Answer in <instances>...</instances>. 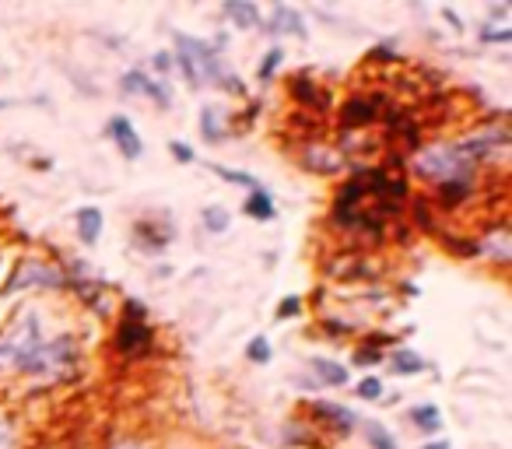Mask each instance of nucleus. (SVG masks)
I'll return each mask as SVG.
<instances>
[{
  "label": "nucleus",
  "mask_w": 512,
  "mask_h": 449,
  "mask_svg": "<svg viewBox=\"0 0 512 449\" xmlns=\"http://www.w3.org/2000/svg\"><path fill=\"white\" fill-rule=\"evenodd\" d=\"M43 344V334H39V316L36 313H22V320L11 327V334L0 337V369L8 365H22L32 351Z\"/></svg>",
  "instance_id": "f257e3e1"
},
{
  "label": "nucleus",
  "mask_w": 512,
  "mask_h": 449,
  "mask_svg": "<svg viewBox=\"0 0 512 449\" xmlns=\"http://www.w3.org/2000/svg\"><path fill=\"white\" fill-rule=\"evenodd\" d=\"M148 344H151V330H148V323L144 320H127L123 316V323L116 327V348L123 351V355H141V351H148Z\"/></svg>",
  "instance_id": "f03ea898"
},
{
  "label": "nucleus",
  "mask_w": 512,
  "mask_h": 449,
  "mask_svg": "<svg viewBox=\"0 0 512 449\" xmlns=\"http://www.w3.org/2000/svg\"><path fill=\"white\" fill-rule=\"evenodd\" d=\"M109 134H113V141H116V148H120L123 158H141L144 144H141V137H137L134 123H130L127 116H113V120H109Z\"/></svg>",
  "instance_id": "7ed1b4c3"
},
{
  "label": "nucleus",
  "mask_w": 512,
  "mask_h": 449,
  "mask_svg": "<svg viewBox=\"0 0 512 449\" xmlns=\"http://www.w3.org/2000/svg\"><path fill=\"white\" fill-rule=\"evenodd\" d=\"M376 109H379V99H369V95H355V99L344 102L341 109V120L344 127H365V123L376 120Z\"/></svg>",
  "instance_id": "20e7f679"
},
{
  "label": "nucleus",
  "mask_w": 512,
  "mask_h": 449,
  "mask_svg": "<svg viewBox=\"0 0 512 449\" xmlns=\"http://www.w3.org/2000/svg\"><path fill=\"white\" fill-rule=\"evenodd\" d=\"M123 92H127V95H148V99H155L158 106H169V92H165V88H158V81H151L144 71L123 74Z\"/></svg>",
  "instance_id": "39448f33"
},
{
  "label": "nucleus",
  "mask_w": 512,
  "mask_h": 449,
  "mask_svg": "<svg viewBox=\"0 0 512 449\" xmlns=\"http://www.w3.org/2000/svg\"><path fill=\"white\" fill-rule=\"evenodd\" d=\"M78 236L85 246H95L102 236V211L99 207H81L78 211Z\"/></svg>",
  "instance_id": "423d86ee"
},
{
  "label": "nucleus",
  "mask_w": 512,
  "mask_h": 449,
  "mask_svg": "<svg viewBox=\"0 0 512 449\" xmlns=\"http://www.w3.org/2000/svg\"><path fill=\"white\" fill-rule=\"evenodd\" d=\"M271 32H292L295 39H306V36H309V32H306V22H302V15H299L295 8H285V4H281V8L274 11Z\"/></svg>",
  "instance_id": "0eeeda50"
},
{
  "label": "nucleus",
  "mask_w": 512,
  "mask_h": 449,
  "mask_svg": "<svg viewBox=\"0 0 512 449\" xmlns=\"http://www.w3.org/2000/svg\"><path fill=\"white\" fill-rule=\"evenodd\" d=\"M225 15L232 18L239 29H253V25H260V8H256V4H246V0H228Z\"/></svg>",
  "instance_id": "6e6552de"
},
{
  "label": "nucleus",
  "mask_w": 512,
  "mask_h": 449,
  "mask_svg": "<svg viewBox=\"0 0 512 449\" xmlns=\"http://www.w3.org/2000/svg\"><path fill=\"white\" fill-rule=\"evenodd\" d=\"M246 214L249 218H260V221H271L274 214V197H271V190H264V186H256L253 190V197L246 200Z\"/></svg>",
  "instance_id": "1a4fd4ad"
},
{
  "label": "nucleus",
  "mask_w": 512,
  "mask_h": 449,
  "mask_svg": "<svg viewBox=\"0 0 512 449\" xmlns=\"http://www.w3.org/2000/svg\"><path fill=\"white\" fill-rule=\"evenodd\" d=\"M313 376L320 379V383H327V386H344V383H348V369H344V365H337V362H330V358H316Z\"/></svg>",
  "instance_id": "9d476101"
},
{
  "label": "nucleus",
  "mask_w": 512,
  "mask_h": 449,
  "mask_svg": "<svg viewBox=\"0 0 512 449\" xmlns=\"http://www.w3.org/2000/svg\"><path fill=\"white\" fill-rule=\"evenodd\" d=\"M316 414H323V418H334V425L341 428L344 435L355 428V414L348 411V407H337V404H313Z\"/></svg>",
  "instance_id": "9b49d317"
},
{
  "label": "nucleus",
  "mask_w": 512,
  "mask_h": 449,
  "mask_svg": "<svg viewBox=\"0 0 512 449\" xmlns=\"http://www.w3.org/2000/svg\"><path fill=\"white\" fill-rule=\"evenodd\" d=\"M393 372H400V376H418V372H425V362H421V355H414V351H393Z\"/></svg>",
  "instance_id": "f8f14e48"
},
{
  "label": "nucleus",
  "mask_w": 512,
  "mask_h": 449,
  "mask_svg": "<svg viewBox=\"0 0 512 449\" xmlns=\"http://www.w3.org/2000/svg\"><path fill=\"white\" fill-rule=\"evenodd\" d=\"M411 421L418 428H425V432H439V428H442V411L435 404H421V407H414V411H411Z\"/></svg>",
  "instance_id": "ddd939ff"
},
{
  "label": "nucleus",
  "mask_w": 512,
  "mask_h": 449,
  "mask_svg": "<svg viewBox=\"0 0 512 449\" xmlns=\"http://www.w3.org/2000/svg\"><path fill=\"white\" fill-rule=\"evenodd\" d=\"M200 134H204V141L221 144L225 130H221V123H218V109H204V113H200Z\"/></svg>",
  "instance_id": "4468645a"
},
{
  "label": "nucleus",
  "mask_w": 512,
  "mask_h": 449,
  "mask_svg": "<svg viewBox=\"0 0 512 449\" xmlns=\"http://www.w3.org/2000/svg\"><path fill=\"white\" fill-rule=\"evenodd\" d=\"M246 358H249V362H256V365H267L274 358L271 341H267V337H253V341L246 344Z\"/></svg>",
  "instance_id": "2eb2a0df"
},
{
  "label": "nucleus",
  "mask_w": 512,
  "mask_h": 449,
  "mask_svg": "<svg viewBox=\"0 0 512 449\" xmlns=\"http://www.w3.org/2000/svg\"><path fill=\"white\" fill-rule=\"evenodd\" d=\"M365 435H369V446H372V449H397L393 435L386 432V428L379 425V421H369V425H365Z\"/></svg>",
  "instance_id": "dca6fc26"
},
{
  "label": "nucleus",
  "mask_w": 512,
  "mask_h": 449,
  "mask_svg": "<svg viewBox=\"0 0 512 449\" xmlns=\"http://www.w3.org/2000/svg\"><path fill=\"white\" fill-rule=\"evenodd\" d=\"M207 169L214 172V176H221L225 183H235V186H249V190H256V179L253 176H246V172H232V169H225V165H207Z\"/></svg>",
  "instance_id": "f3484780"
},
{
  "label": "nucleus",
  "mask_w": 512,
  "mask_h": 449,
  "mask_svg": "<svg viewBox=\"0 0 512 449\" xmlns=\"http://www.w3.org/2000/svg\"><path fill=\"white\" fill-rule=\"evenodd\" d=\"M204 225H207V232H225L228 214L221 211V207H204Z\"/></svg>",
  "instance_id": "a211bd4d"
},
{
  "label": "nucleus",
  "mask_w": 512,
  "mask_h": 449,
  "mask_svg": "<svg viewBox=\"0 0 512 449\" xmlns=\"http://www.w3.org/2000/svg\"><path fill=\"white\" fill-rule=\"evenodd\" d=\"M281 57H285L281 50H271V53H267L264 64L256 67V78H260V81H271V78H274V71L281 67Z\"/></svg>",
  "instance_id": "6ab92c4d"
},
{
  "label": "nucleus",
  "mask_w": 512,
  "mask_h": 449,
  "mask_svg": "<svg viewBox=\"0 0 512 449\" xmlns=\"http://www.w3.org/2000/svg\"><path fill=\"white\" fill-rule=\"evenodd\" d=\"M292 92H295V99H302V102H313V106L320 102V106H327V99H323V95L316 92V88H306V81H295Z\"/></svg>",
  "instance_id": "aec40b11"
},
{
  "label": "nucleus",
  "mask_w": 512,
  "mask_h": 449,
  "mask_svg": "<svg viewBox=\"0 0 512 449\" xmlns=\"http://www.w3.org/2000/svg\"><path fill=\"white\" fill-rule=\"evenodd\" d=\"M358 397L379 400V397H383V383H379L376 376H372V379H362V383H358Z\"/></svg>",
  "instance_id": "412c9836"
},
{
  "label": "nucleus",
  "mask_w": 512,
  "mask_h": 449,
  "mask_svg": "<svg viewBox=\"0 0 512 449\" xmlns=\"http://www.w3.org/2000/svg\"><path fill=\"white\" fill-rule=\"evenodd\" d=\"M299 309H302V299H299V295H288V299H281L278 320H288V316H299Z\"/></svg>",
  "instance_id": "4be33fe9"
},
{
  "label": "nucleus",
  "mask_w": 512,
  "mask_h": 449,
  "mask_svg": "<svg viewBox=\"0 0 512 449\" xmlns=\"http://www.w3.org/2000/svg\"><path fill=\"white\" fill-rule=\"evenodd\" d=\"M176 64L183 67V74H186V81H190V88H200V78H197V71H193V64H190V57H186L183 50L176 53Z\"/></svg>",
  "instance_id": "5701e85b"
},
{
  "label": "nucleus",
  "mask_w": 512,
  "mask_h": 449,
  "mask_svg": "<svg viewBox=\"0 0 512 449\" xmlns=\"http://www.w3.org/2000/svg\"><path fill=\"white\" fill-rule=\"evenodd\" d=\"M169 151H172V158H179V162H186V165L193 162V151L186 148L183 141H172V144H169Z\"/></svg>",
  "instance_id": "b1692460"
},
{
  "label": "nucleus",
  "mask_w": 512,
  "mask_h": 449,
  "mask_svg": "<svg viewBox=\"0 0 512 449\" xmlns=\"http://www.w3.org/2000/svg\"><path fill=\"white\" fill-rule=\"evenodd\" d=\"M0 449H15V435H11V425L0 418Z\"/></svg>",
  "instance_id": "393cba45"
},
{
  "label": "nucleus",
  "mask_w": 512,
  "mask_h": 449,
  "mask_svg": "<svg viewBox=\"0 0 512 449\" xmlns=\"http://www.w3.org/2000/svg\"><path fill=\"white\" fill-rule=\"evenodd\" d=\"M512 32H481V43H509Z\"/></svg>",
  "instance_id": "a878e982"
},
{
  "label": "nucleus",
  "mask_w": 512,
  "mask_h": 449,
  "mask_svg": "<svg viewBox=\"0 0 512 449\" xmlns=\"http://www.w3.org/2000/svg\"><path fill=\"white\" fill-rule=\"evenodd\" d=\"M355 362H358V365H369V362L376 365V362H379V351H358Z\"/></svg>",
  "instance_id": "bb28decb"
},
{
  "label": "nucleus",
  "mask_w": 512,
  "mask_h": 449,
  "mask_svg": "<svg viewBox=\"0 0 512 449\" xmlns=\"http://www.w3.org/2000/svg\"><path fill=\"white\" fill-rule=\"evenodd\" d=\"M155 67H158V71H169V67H172V57H169V53H158V57H155Z\"/></svg>",
  "instance_id": "cd10ccee"
},
{
  "label": "nucleus",
  "mask_w": 512,
  "mask_h": 449,
  "mask_svg": "<svg viewBox=\"0 0 512 449\" xmlns=\"http://www.w3.org/2000/svg\"><path fill=\"white\" fill-rule=\"evenodd\" d=\"M425 449H449V442H428Z\"/></svg>",
  "instance_id": "c85d7f7f"
},
{
  "label": "nucleus",
  "mask_w": 512,
  "mask_h": 449,
  "mask_svg": "<svg viewBox=\"0 0 512 449\" xmlns=\"http://www.w3.org/2000/svg\"><path fill=\"white\" fill-rule=\"evenodd\" d=\"M11 106V99H0V109H8Z\"/></svg>",
  "instance_id": "c756f323"
},
{
  "label": "nucleus",
  "mask_w": 512,
  "mask_h": 449,
  "mask_svg": "<svg viewBox=\"0 0 512 449\" xmlns=\"http://www.w3.org/2000/svg\"><path fill=\"white\" fill-rule=\"evenodd\" d=\"M116 449H141V446H130V442H127V446H116Z\"/></svg>",
  "instance_id": "7c9ffc66"
}]
</instances>
